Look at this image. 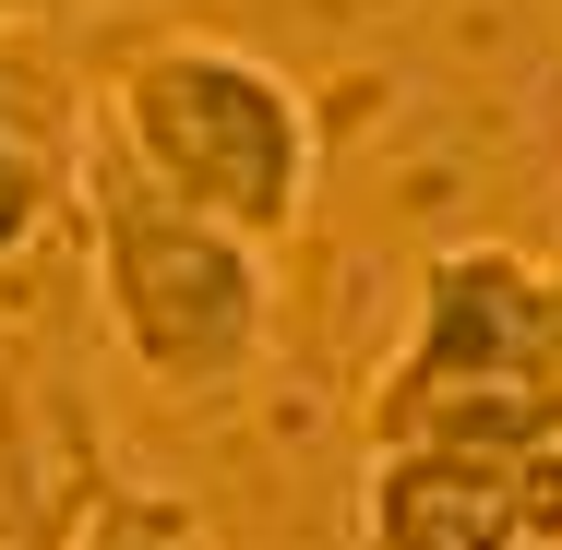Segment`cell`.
Masks as SVG:
<instances>
[{"label":"cell","mask_w":562,"mask_h":550,"mask_svg":"<svg viewBox=\"0 0 562 550\" xmlns=\"http://www.w3.org/2000/svg\"><path fill=\"white\" fill-rule=\"evenodd\" d=\"M85 300L109 347L180 407L239 395L276 347V239L180 204L168 180H144L97 120V168H85Z\"/></svg>","instance_id":"obj_1"},{"label":"cell","mask_w":562,"mask_h":550,"mask_svg":"<svg viewBox=\"0 0 562 550\" xmlns=\"http://www.w3.org/2000/svg\"><path fill=\"white\" fill-rule=\"evenodd\" d=\"M97 120H109V144L144 180H168L180 204L251 227V239H288V227L312 216L324 120H312V97H300L263 48H239V36H204V24L132 36L109 72H97Z\"/></svg>","instance_id":"obj_2"},{"label":"cell","mask_w":562,"mask_h":550,"mask_svg":"<svg viewBox=\"0 0 562 550\" xmlns=\"http://www.w3.org/2000/svg\"><path fill=\"white\" fill-rule=\"evenodd\" d=\"M371 442H562V263L454 239L419 263L395 359L371 371Z\"/></svg>","instance_id":"obj_3"},{"label":"cell","mask_w":562,"mask_h":550,"mask_svg":"<svg viewBox=\"0 0 562 550\" xmlns=\"http://www.w3.org/2000/svg\"><path fill=\"white\" fill-rule=\"evenodd\" d=\"M359 550H562V442H371Z\"/></svg>","instance_id":"obj_4"},{"label":"cell","mask_w":562,"mask_h":550,"mask_svg":"<svg viewBox=\"0 0 562 550\" xmlns=\"http://www.w3.org/2000/svg\"><path fill=\"white\" fill-rule=\"evenodd\" d=\"M85 168H97V85L85 60L36 24H0V276L36 263L60 227H85Z\"/></svg>","instance_id":"obj_5"},{"label":"cell","mask_w":562,"mask_h":550,"mask_svg":"<svg viewBox=\"0 0 562 550\" xmlns=\"http://www.w3.org/2000/svg\"><path fill=\"white\" fill-rule=\"evenodd\" d=\"M72 550H227L216 515L180 491V479H144V467H109V491L85 503Z\"/></svg>","instance_id":"obj_6"},{"label":"cell","mask_w":562,"mask_h":550,"mask_svg":"<svg viewBox=\"0 0 562 550\" xmlns=\"http://www.w3.org/2000/svg\"><path fill=\"white\" fill-rule=\"evenodd\" d=\"M36 12H60V0H0V24H36Z\"/></svg>","instance_id":"obj_7"},{"label":"cell","mask_w":562,"mask_h":550,"mask_svg":"<svg viewBox=\"0 0 562 550\" xmlns=\"http://www.w3.org/2000/svg\"><path fill=\"white\" fill-rule=\"evenodd\" d=\"M0 335H12V324H0Z\"/></svg>","instance_id":"obj_8"},{"label":"cell","mask_w":562,"mask_h":550,"mask_svg":"<svg viewBox=\"0 0 562 550\" xmlns=\"http://www.w3.org/2000/svg\"><path fill=\"white\" fill-rule=\"evenodd\" d=\"M551 263H562V251H551Z\"/></svg>","instance_id":"obj_9"}]
</instances>
